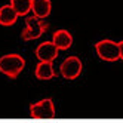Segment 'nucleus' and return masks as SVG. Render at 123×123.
Instances as JSON below:
<instances>
[{"instance_id":"f257e3e1","label":"nucleus","mask_w":123,"mask_h":123,"mask_svg":"<svg viewBox=\"0 0 123 123\" xmlns=\"http://www.w3.org/2000/svg\"><path fill=\"white\" fill-rule=\"evenodd\" d=\"M123 42H113L110 39H104L95 43V52L102 61L107 62H116L123 58Z\"/></svg>"},{"instance_id":"f03ea898","label":"nucleus","mask_w":123,"mask_h":123,"mask_svg":"<svg viewBox=\"0 0 123 123\" xmlns=\"http://www.w3.org/2000/svg\"><path fill=\"white\" fill-rule=\"evenodd\" d=\"M25 67V59L19 54H7L0 56V73L9 79H16Z\"/></svg>"},{"instance_id":"7ed1b4c3","label":"nucleus","mask_w":123,"mask_h":123,"mask_svg":"<svg viewBox=\"0 0 123 123\" xmlns=\"http://www.w3.org/2000/svg\"><path fill=\"white\" fill-rule=\"evenodd\" d=\"M49 28V25L37 18V16H27L25 15V28L21 33V39L28 42V40H36L40 39Z\"/></svg>"},{"instance_id":"20e7f679","label":"nucleus","mask_w":123,"mask_h":123,"mask_svg":"<svg viewBox=\"0 0 123 123\" xmlns=\"http://www.w3.org/2000/svg\"><path fill=\"white\" fill-rule=\"evenodd\" d=\"M82 70H83L82 59L79 56L71 55V56H67L62 61V64L59 65V74L67 80H76L82 74Z\"/></svg>"},{"instance_id":"39448f33","label":"nucleus","mask_w":123,"mask_h":123,"mask_svg":"<svg viewBox=\"0 0 123 123\" xmlns=\"http://www.w3.org/2000/svg\"><path fill=\"white\" fill-rule=\"evenodd\" d=\"M55 114V104L52 98L40 99L30 105V116L33 119H54Z\"/></svg>"},{"instance_id":"423d86ee","label":"nucleus","mask_w":123,"mask_h":123,"mask_svg":"<svg viewBox=\"0 0 123 123\" xmlns=\"http://www.w3.org/2000/svg\"><path fill=\"white\" fill-rule=\"evenodd\" d=\"M34 55L39 61H48V62H54V61L58 58L59 50L58 48L54 45L52 42H43L36 48V52Z\"/></svg>"},{"instance_id":"0eeeda50","label":"nucleus","mask_w":123,"mask_h":123,"mask_svg":"<svg viewBox=\"0 0 123 123\" xmlns=\"http://www.w3.org/2000/svg\"><path fill=\"white\" fill-rule=\"evenodd\" d=\"M52 43L58 48V50H67L71 48L73 45V36L71 33L61 28V30H56L52 36Z\"/></svg>"},{"instance_id":"6e6552de","label":"nucleus","mask_w":123,"mask_h":123,"mask_svg":"<svg viewBox=\"0 0 123 123\" xmlns=\"http://www.w3.org/2000/svg\"><path fill=\"white\" fill-rule=\"evenodd\" d=\"M31 12L34 16L45 19L52 12V2L50 0H31Z\"/></svg>"},{"instance_id":"1a4fd4ad","label":"nucleus","mask_w":123,"mask_h":123,"mask_svg":"<svg viewBox=\"0 0 123 123\" xmlns=\"http://www.w3.org/2000/svg\"><path fill=\"white\" fill-rule=\"evenodd\" d=\"M34 76L39 80H50L56 76L55 70H54V64L48 62V61H39V64L34 68Z\"/></svg>"},{"instance_id":"9d476101","label":"nucleus","mask_w":123,"mask_h":123,"mask_svg":"<svg viewBox=\"0 0 123 123\" xmlns=\"http://www.w3.org/2000/svg\"><path fill=\"white\" fill-rule=\"evenodd\" d=\"M18 19V15L12 9L11 5H5L0 7V25L3 27H11Z\"/></svg>"},{"instance_id":"9b49d317","label":"nucleus","mask_w":123,"mask_h":123,"mask_svg":"<svg viewBox=\"0 0 123 123\" xmlns=\"http://www.w3.org/2000/svg\"><path fill=\"white\" fill-rule=\"evenodd\" d=\"M9 5L18 16H25L31 12V0H11Z\"/></svg>"}]
</instances>
